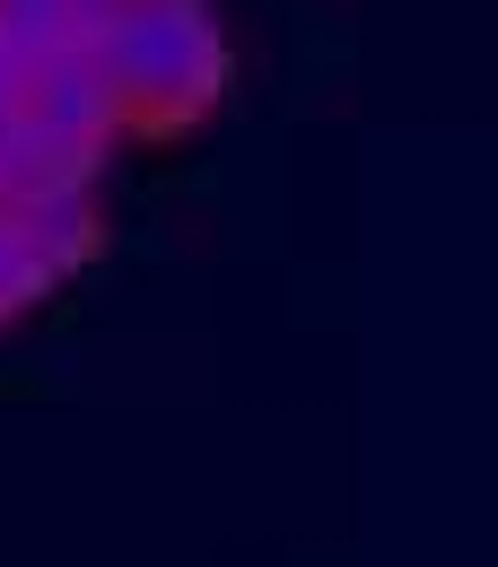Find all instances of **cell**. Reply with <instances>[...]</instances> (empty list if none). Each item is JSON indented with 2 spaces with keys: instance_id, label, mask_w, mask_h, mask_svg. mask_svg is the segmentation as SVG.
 Wrapping results in <instances>:
<instances>
[{
  "instance_id": "obj_1",
  "label": "cell",
  "mask_w": 498,
  "mask_h": 567,
  "mask_svg": "<svg viewBox=\"0 0 498 567\" xmlns=\"http://www.w3.org/2000/svg\"><path fill=\"white\" fill-rule=\"evenodd\" d=\"M88 53L105 62L132 132H184L227 87V44H218L211 0H132Z\"/></svg>"
},
{
  "instance_id": "obj_2",
  "label": "cell",
  "mask_w": 498,
  "mask_h": 567,
  "mask_svg": "<svg viewBox=\"0 0 498 567\" xmlns=\"http://www.w3.org/2000/svg\"><path fill=\"white\" fill-rule=\"evenodd\" d=\"M18 114H27V132H35V141H53L62 157H88V166H96V148L114 141V132H132V123H123V96H114V79H105V62H96L88 44L44 53V62L27 71Z\"/></svg>"
},
{
  "instance_id": "obj_3",
  "label": "cell",
  "mask_w": 498,
  "mask_h": 567,
  "mask_svg": "<svg viewBox=\"0 0 498 567\" xmlns=\"http://www.w3.org/2000/svg\"><path fill=\"white\" fill-rule=\"evenodd\" d=\"M0 227H9V245L27 254V271L53 288V280H71L79 262L96 254V193H88V184L27 193V202H9V210H0Z\"/></svg>"
},
{
  "instance_id": "obj_4",
  "label": "cell",
  "mask_w": 498,
  "mask_h": 567,
  "mask_svg": "<svg viewBox=\"0 0 498 567\" xmlns=\"http://www.w3.org/2000/svg\"><path fill=\"white\" fill-rule=\"evenodd\" d=\"M0 44L35 71L44 53H62V44H79L71 18H62V0H0Z\"/></svg>"
},
{
  "instance_id": "obj_5",
  "label": "cell",
  "mask_w": 498,
  "mask_h": 567,
  "mask_svg": "<svg viewBox=\"0 0 498 567\" xmlns=\"http://www.w3.org/2000/svg\"><path fill=\"white\" fill-rule=\"evenodd\" d=\"M35 297H44V280L27 271V254H18V245H9V227H0V323H9L18 306H35Z\"/></svg>"
},
{
  "instance_id": "obj_6",
  "label": "cell",
  "mask_w": 498,
  "mask_h": 567,
  "mask_svg": "<svg viewBox=\"0 0 498 567\" xmlns=\"http://www.w3.org/2000/svg\"><path fill=\"white\" fill-rule=\"evenodd\" d=\"M123 9H132V0H62V18H71V35H79V44H96V35H105V27L123 18Z\"/></svg>"
},
{
  "instance_id": "obj_7",
  "label": "cell",
  "mask_w": 498,
  "mask_h": 567,
  "mask_svg": "<svg viewBox=\"0 0 498 567\" xmlns=\"http://www.w3.org/2000/svg\"><path fill=\"white\" fill-rule=\"evenodd\" d=\"M18 96H27V62L0 44V114H18Z\"/></svg>"
}]
</instances>
